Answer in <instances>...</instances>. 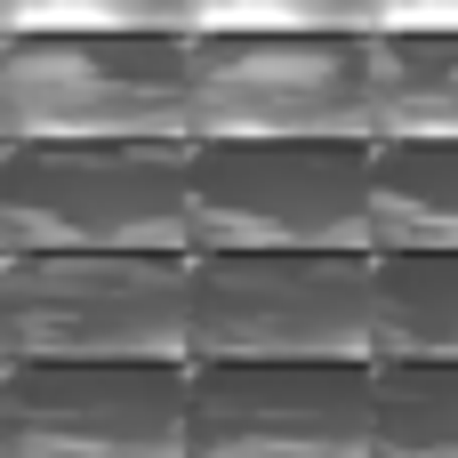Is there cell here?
<instances>
[{"mask_svg": "<svg viewBox=\"0 0 458 458\" xmlns=\"http://www.w3.org/2000/svg\"><path fill=\"white\" fill-rule=\"evenodd\" d=\"M209 362H378V250H193Z\"/></svg>", "mask_w": 458, "mask_h": 458, "instance_id": "6da1fadb", "label": "cell"}, {"mask_svg": "<svg viewBox=\"0 0 458 458\" xmlns=\"http://www.w3.org/2000/svg\"><path fill=\"white\" fill-rule=\"evenodd\" d=\"M8 145H193V32H8Z\"/></svg>", "mask_w": 458, "mask_h": 458, "instance_id": "7a4b0ae2", "label": "cell"}, {"mask_svg": "<svg viewBox=\"0 0 458 458\" xmlns=\"http://www.w3.org/2000/svg\"><path fill=\"white\" fill-rule=\"evenodd\" d=\"M8 362H193V250L8 258Z\"/></svg>", "mask_w": 458, "mask_h": 458, "instance_id": "3957f363", "label": "cell"}, {"mask_svg": "<svg viewBox=\"0 0 458 458\" xmlns=\"http://www.w3.org/2000/svg\"><path fill=\"white\" fill-rule=\"evenodd\" d=\"M378 137H193V250H378Z\"/></svg>", "mask_w": 458, "mask_h": 458, "instance_id": "277c9868", "label": "cell"}, {"mask_svg": "<svg viewBox=\"0 0 458 458\" xmlns=\"http://www.w3.org/2000/svg\"><path fill=\"white\" fill-rule=\"evenodd\" d=\"M8 258L24 250H193V145H8Z\"/></svg>", "mask_w": 458, "mask_h": 458, "instance_id": "5b68a950", "label": "cell"}, {"mask_svg": "<svg viewBox=\"0 0 458 458\" xmlns=\"http://www.w3.org/2000/svg\"><path fill=\"white\" fill-rule=\"evenodd\" d=\"M193 137H378L370 32H193Z\"/></svg>", "mask_w": 458, "mask_h": 458, "instance_id": "8992f818", "label": "cell"}, {"mask_svg": "<svg viewBox=\"0 0 458 458\" xmlns=\"http://www.w3.org/2000/svg\"><path fill=\"white\" fill-rule=\"evenodd\" d=\"M8 458H193V362H8Z\"/></svg>", "mask_w": 458, "mask_h": 458, "instance_id": "52a82bcc", "label": "cell"}, {"mask_svg": "<svg viewBox=\"0 0 458 458\" xmlns=\"http://www.w3.org/2000/svg\"><path fill=\"white\" fill-rule=\"evenodd\" d=\"M193 458H378V362L193 370Z\"/></svg>", "mask_w": 458, "mask_h": 458, "instance_id": "ba28073f", "label": "cell"}, {"mask_svg": "<svg viewBox=\"0 0 458 458\" xmlns=\"http://www.w3.org/2000/svg\"><path fill=\"white\" fill-rule=\"evenodd\" d=\"M378 250H458V137H378Z\"/></svg>", "mask_w": 458, "mask_h": 458, "instance_id": "9c48e42d", "label": "cell"}, {"mask_svg": "<svg viewBox=\"0 0 458 458\" xmlns=\"http://www.w3.org/2000/svg\"><path fill=\"white\" fill-rule=\"evenodd\" d=\"M378 362H458V250H378Z\"/></svg>", "mask_w": 458, "mask_h": 458, "instance_id": "30bf717a", "label": "cell"}, {"mask_svg": "<svg viewBox=\"0 0 458 458\" xmlns=\"http://www.w3.org/2000/svg\"><path fill=\"white\" fill-rule=\"evenodd\" d=\"M378 137H458V32H370Z\"/></svg>", "mask_w": 458, "mask_h": 458, "instance_id": "8fae6325", "label": "cell"}, {"mask_svg": "<svg viewBox=\"0 0 458 458\" xmlns=\"http://www.w3.org/2000/svg\"><path fill=\"white\" fill-rule=\"evenodd\" d=\"M378 458H458V362H378Z\"/></svg>", "mask_w": 458, "mask_h": 458, "instance_id": "7c38bea8", "label": "cell"}, {"mask_svg": "<svg viewBox=\"0 0 458 458\" xmlns=\"http://www.w3.org/2000/svg\"><path fill=\"white\" fill-rule=\"evenodd\" d=\"M8 32H193V0H8Z\"/></svg>", "mask_w": 458, "mask_h": 458, "instance_id": "4fadbf2b", "label": "cell"}, {"mask_svg": "<svg viewBox=\"0 0 458 458\" xmlns=\"http://www.w3.org/2000/svg\"><path fill=\"white\" fill-rule=\"evenodd\" d=\"M378 0H193V32H370Z\"/></svg>", "mask_w": 458, "mask_h": 458, "instance_id": "5bb4252c", "label": "cell"}, {"mask_svg": "<svg viewBox=\"0 0 458 458\" xmlns=\"http://www.w3.org/2000/svg\"><path fill=\"white\" fill-rule=\"evenodd\" d=\"M370 32H458V0H378Z\"/></svg>", "mask_w": 458, "mask_h": 458, "instance_id": "9a60e30c", "label": "cell"}]
</instances>
